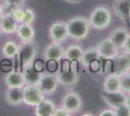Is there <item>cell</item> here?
Returning a JSON list of instances; mask_svg holds the SVG:
<instances>
[{
  "instance_id": "obj_28",
  "label": "cell",
  "mask_w": 130,
  "mask_h": 116,
  "mask_svg": "<svg viewBox=\"0 0 130 116\" xmlns=\"http://www.w3.org/2000/svg\"><path fill=\"white\" fill-rule=\"evenodd\" d=\"M22 15H23V9H22V7H17V8H15V10L12 12L11 14L12 17H14L18 22H21Z\"/></svg>"
},
{
  "instance_id": "obj_7",
  "label": "cell",
  "mask_w": 130,
  "mask_h": 116,
  "mask_svg": "<svg viewBox=\"0 0 130 116\" xmlns=\"http://www.w3.org/2000/svg\"><path fill=\"white\" fill-rule=\"evenodd\" d=\"M58 83L65 87H74L79 82V74L76 70L64 67L61 71L56 74Z\"/></svg>"
},
{
  "instance_id": "obj_34",
  "label": "cell",
  "mask_w": 130,
  "mask_h": 116,
  "mask_svg": "<svg viewBox=\"0 0 130 116\" xmlns=\"http://www.w3.org/2000/svg\"><path fill=\"white\" fill-rule=\"evenodd\" d=\"M125 104L128 105L130 107V94L128 96H126V101H125Z\"/></svg>"
},
{
  "instance_id": "obj_20",
  "label": "cell",
  "mask_w": 130,
  "mask_h": 116,
  "mask_svg": "<svg viewBox=\"0 0 130 116\" xmlns=\"http://www.w3.org/2000/svg\"><path fill=\"white\" fill-rule=\"evenodd\" d=\"M103 90L107 92L120 91V77L116 74H109L105 78Z\"/></svg>"
},
{
  "instance_id": "obj_24",
  "label": "cell",
  "mask_w": 130,
  "mask_h": 116,
  "mask_svg": "<svg viewBox=\"0 0 130 116\" xmlns=\"http://www.w3.org/2000/svg\"><path fill=\"white\" fill-rule=\"evenodd\" d=\"M18 50H19V47L17 45L16 43L13 41H8L3 45L2 53L6 58H14L18 54Z\"/></svg>"
},
{
  "instance_id": "obj_9",
  "label": "cell",
  "mask_w": 130,
  "mask_h": 116,
  "mask_svg": "<svg viewBox=\"0 0 130 116\" xmlns=\"http://www.w3.org/2000/svg\"><path fill=\"white\" fill-rule=\"evenodd\" d=\"M115 14L127 27L130 26V0H116L113 4Z\"/></svg>"
},
{
  "instance_id": "obj_15",
  "label": "cell",
  "mask_w": 130,
  "mask_h": 116,
  "mask_svg": "<svg viewBox=\"0 0 130 116\" xmlns=\"http://www.w3.org/2000/svg\"><path fill=\"white\" fill-rule=\"evenodd\" d=\"M22 76H23V79H24V84H35L38 85L39 80L42 73L40 72L39 70L36 69V67L32 64L28 65L25 68L22 69Z\"/></svg>"
},
{
  "instance_id": "obj_2",
  "label": "cell",
  "mask_w": 130,
  "mask_h": 116,
  "mask_svg": "<svg viewBox=\"0 0 130 116\" xmlns=\"http://www.w3.org/2000/svg\"><path fill=\"white\" fill-rule=\"evenodd\" d=\"M112 20V14L110 9L107 7H97L90 14L88 21L90 26L97 30H102L110 25Z\"/></svg>"
},
{
  "instance_id": "obj_29",
  "label": "cell",
  "mask_w": 130,
  "mask_h": 116,
  "mask_svg": "<svg viewBox=\"0 0 130 116\" xmlns=\"http://www.w3.org/2000/svg\"><path fill=\"white\" fill-rule=\"evenodd\" d=\"M4 4L7 5H11L14 7H22L25 4L26 0H2Z\"/></svg>"
},
{
  "instance_id": "obj_36",
  "label": "cell",
  "mask_w": 130,
  "mask_h": 116,
  "mask_svg": "<svg viewBox=\"0 0 130 116\" xmlns=\"http://www.w3.org/2000/svg\"><path fill=\"white\" fill-rule=\"evenodd\" d=\"M128 74H129V75H130V70H129V72H128Z\"/></svg>"
},
{
  "instance_id": "obj_27",
  "label": "cell",
  "mask_w": 130,
  "mask_h": 116,
  "mask_svg": "<svg viewBox=\"0 0 130 116\" xmlns=\"http://www.w3.org/2000/svg\"><path fill=\"white\" fill-rule=\"evenodd\" d=\"M114 111L115 116H130V107L125 103L114 108Z\"/></svg>"
},
{
  "instance_id": "obj_26",
  "label": "cell",
  "mask_w": 130,
  "mask_h": 116,
  "mask_svg": "<svg viewBox=\"0 0 130 116\" xmlns=\"http://www.w3.org/2000/svg\"><path fill=\"white\" fill-rule=\"evenodd\" d=\"M120 90L124 93L130 94V75L128 73L120 76Z\"/></svg>"
},
{
  "instance_id": "obj_11",
  "label": "cell",
  "mask_w": 130,
  "mask_h": 116,
  "mask_svg": "<svg viewBox=\"0 0 130 116\" xmlns=\"http://www.w3.org/2000/svg\"><path fill=\"white\" fill-rule=\"evenodd\" d=\"M97 50L99 52L100 58L110 59L112 60L115 56L119 53V48L113 43L110 38L102 40L97 45Z\"/></svg>"
},
{
  "instance_id": "obj_4",
  "label": "cell",
  "mask_w": 130,
  "mask_h": 116,
  "mask_svg": "<svg viewBox=\"0 0 130 116\" xmlns=\"http://www.w3.org/2000/svg\"><path fill=\"white\" fill-rule=\"evenodd\" d=\"M17 55L19 56V60L22 69L32 64L37 55V47L35 43L33 41L22 42V44L19 47Z\"/></svg>"
},
{
  "instance_id": "obj_1",
  "label": "cell",
  "mask_w": 130,
  "mask_h": 116,
  "mask_svg": "<svg viewBox=\"0 0 130 116\" xmlns=\"http://www.w3.org/2000/svg\"><path fill=\"white\" fill-rule=\"evenodd\" d=\"M68 36L74 40H84L88 36L90 24L88 19L85 17H73L66 22Z\"/></svg>"
},
{
  "instance_id": "obj_5",
  "label": "cell",
  "mask_w": 130,
  "mask_h": 116,
  "mask_svg": "<svg viewBox=\"0 0 130 116\" xmlns=\"http://www.w3.org/2000/svg\"><path fill=\"white\" fill-rule=\"evenodd\" d=\"M114 73L118 76H123L130 70V53L127 51L119 52L112 59Z\"/></svg>"
},
{
  "instance_id": "obj_21",
  "label": "cell",
  "mask_w": 130,
  "mask_h": 116,
  "mask_svg": "<svg viewBox=\"0 0 130 116\" xmlns=\"http://www.w3.org/2000/svg\"><path fill=\"white\" fill-rule=\"evenodd\" d=\"M56 107L54 102L50 100H44L38 105H36L35 115L36 116H53Z\"/></svg>"
},
{
  "instance_id": "obj_31",
  "label": "cell",
  "mask_w": 130,
  "mask_h": 116,
  "mask_svg": "<svg viewBox=\"0 0 130 116\" xmlns=\"http://www.w3.org/2000/svg\"><path fill=\"white\" fill-rule=\"evenodd\" d=\"M99 116H115V111L113 108H107L100 111Z\"/></svg>"
},
{
  "instance_id": "obj_14",
  "label": "cell",
  "mask_w": 130,
  "mask_h": 116,
  "mask_svg": "<svg viewBox=\"0 0 130 116\" xmlns=\"http://www.w3.org/2000/svg\"><path fill=\"white\" fill-rule=\"evenodd\" d=\"M22 88L23 87H8L5 92V100L8 105L18 106L22 104Z\"/></svg>"
},
{
  "instance_id": "obj_13",
  "label": "cell",
  "mask_w": 130,
  "mask_h": 116,
  "mask_svg": "<svg viewBox=\"0 0 130 116\" xmlns=\"http://www.w3.org/2000/svg\"><path fill=\"white\" fill-rule=\"evenodd\" d=\"M65 49L60 43L53 42L52 44H48L44 50L43 56L47 61L54 60L59 61L61 58L64 57Z\"/></svg>"
},
{
  "instance_id": "obj_6",
  "label": "cell",
  "mask_w": 130,
  "mask_h": 116,
  "mask_svg": "<svg viewBox=\"0 0 130 116\" xmlns=\"http://www.w3.org/2000/svg\"><path fill=\"white\" fill-rule=\"evenodd\" d=\"M62 106L70 113L80 112L83 108V100L76 92H69L62 98Z\"/></svg>"
},
{
  "instance_id": "obj_35",
  "label": "cell",
  "mask_w": 130,
  "mask_h": 116,
  "mask_svg": "<svg viewBox=\"0 0 130 116\" xmlns=\"http://www.w3.org/2000/svg\"><path fill=\"white\" fill-rule=\"evenodd\" d=\"M2 17V4H0V17Z\"/></svg>"
},
{
  "instance_id": "obj_3",
  "label": "cell",
  "mask_w": 130,
  "mask_h": 116,
  "mask_svg": "<svg viewBox=\"0 0 130 116\" xmlns=\"http://www.w3.org/2000/svg\"><path fill=\"white\" fill-rule=\"evenodd\" d=\"M45 100V94L35 84H26L22 88V103L28 106H36Z\"/></svg>"
},
{
  "instance_id": "obj_33",
  "label": "cell",
  "mask_w": 130,
  "mask_h": 116,
  "mask_svg": "<svg viewBox=\"0 0 130 116\" xmlns=\"http://www.w3.org/2000/svg\"><path fill=\"white\" fill-rule=\"evenodd\" d=\"M68 3H71V4H78V3H81L84 0H64Z\"/></svg>"
},
{
  "instance_id": "obj_17",
  "label": "cell",
  "mask_w": 130,
  "mask_h": 116,
  "mask_svg": "<svg viewBox=\"0 0 130 116\" xmlns=\"http://www.w3.org/2000/svg\"><path fill=\"white\" fill-rule=\"evenodd\" d=\"M18 21L11 15H3L0 17V30L5 34L16 33L18 29Z\"/></svg>"
},
{
  "instance_id": "obj_8",
  "label": "cell",
  "mask_w": 130,
  "mask_h": 116,
  "mask_svg": "<svg viewBox=\"0 0 130 116\" xmlns=\"http://www.w3.org/2000/svg\"><path fill=\"white\" fill-rule=\"evenodd\" d=\"M49 37L52 42L62 43L68 38V31L66 22L62 20L54 22L49 29Z\"/></svg>"
},
{
  "instance_id": "obj_12",
  "label": "cell",
  "mask_w": 130,
  "mask_h": 116,
  "mask_svg": "<svg viewBox=\"0 0 130 116\" xmlns=\"http://www.w3.org/2000/svg\"><path fill=\"white\" fill-rule=\"evenodd\" d=\"M101 98L108 105V106L114 109L117 106L124 104L126 101V95L121 90L117 92H107L103 90L101 92Z\"/></svg>"
},
{
  "instance_id": "obj_16",
  "label": "cell",
  "mask_w": 130,
  "mask_h": 116,
  "mask_svg": "<svg viewBox=\"0 0 130 116\" xmlns=\"http://www.w3.org/2000/svg\"><path fill=\"white\" fill-rule=\"evenodd\" d=\"M128 35H129V32H128L127 28L123 27V26H120V27H118V28H116V29H114V30L111 32L109 38L113 41V43H114L119 49H122L125 41H126V39L128 37Z\"/></svg>"
},
{
  "instance_id": "obj_10",
  "label": "cell",
  "mask_w": 130,
  "mask_h": 116,
  "mask_svg": "<svg viewBox=\"0 0 130 116\" xmlns=\"http://www.w3.org/2000/svg\"><path fill=\"white\" fill-rule=\"evenodd\" d=\"M57 84H58V80H57L56 75H54L52 73H46L41 75L38 86L44 94L50 95L53 94L56 90Z\"/></svg>"
},
{
  "instance_id": "obj_23",
  "label": "cell",
  "mask_w": 130,
  "mask_h": 116,
  "mask_svg": "<svg viewBox=\"0 0 130 116\" xmlns=\"http://www.w3.org/2000/svg\"><path fill=\"white\" fill-rule=\"evenodd\" d=\"M84 50L80 45H70L68 47L64 52V58L68 61H79L81 59Z\"/></svg>"
},
{
  "instance_id": "obj_25",
  "label": "cell",
  "mask_w": 130,
  "mask_h": 116,
  "mask_svg": "<svg viewBox=\"0 0 130 116\" xmlns=\"http://www.w3.org/2000/svg\"><path fill=\"white\" fill-rule=\"evenodd\" d=\"M34 21H35V14H34L33 10H31V9H24L21 23L32 25V23Z\"/></svg>"
},
{
  "instance_id": "obj_32",
  "label": "cell",
  "mask_w": 130,
  "mask_h": 116,
  "mask_svg": "<svg viewBox=\"0 0 130 116\" xmlns=\"http://www.w3.org/2000/svg\"><path fill=\"white\" fill-rule=\"evenodd\" d=\"M122 49H124L125 51H127V52H129L130 53V34L128 35V37L126 39V41H125L124 44H123V48Z\"/></svg>"
},
{
  "instance_id": "obj_19",
  "label": "cell",
  "mask_w": 130,
  "mask_h": 116,
  "mask_svg": "<svg viewBox=\"0 0 130 116\" xmlns=\"http://www.w3.org/2000/svg\"><path fill=\"white\" fill-rule=\"evenodd\" d=\"M98 59H100V55L98 52L97 47H90V48H88L83 51L80 61H81L83 66L88 68L93 61L98 60Z\"/></svg>"
},
{
  "instance_id": "obj_30",
  "label": "cell",
  "mask_w": 130,
  "mask_h": 116,
  "mask_svg": "<svg viewBox=\"0 0 130 116\" xmlns=\"http://www.w3.org/2000/svg\"><path fill=\"white\" fill-rule=\"evenodd\" d=\"M71 113L67 109H65L64 107H58V108H55L54 111V114L53 116H69Z\"/></svg>"
},
{
  "instance_id": "obj_22",
  "label": "cell",
  "mask_w": 130,
  "mask_h": 116,
  "mask_svg": "<svg viewBox=\"0 0 130 116\" xmlns=\"http://www.w3.org/2000/svg\"><path fill=\"white\" fill-rule=\"evenodd\" d=\"M17 34L22 42H29V41H33V39L35 37V30L33 29L31 25L21 23V25L18 26Z\"/></svg>"
},
{
  "instance_id": "obj_18",
  "label": "cell",
  "mask_w": 130,
  "mask_h": 116,
  "mask_svg": "<svg viewBox=\"0 0 130 116\" xmlns=\"http://www.w3.org/2000/svg\"><path fill=\"white\" fill-rule=\"evenodd\" d=\"M4 81L7 87H23L25 85L22 73L16 71H11L8 73L4 77Z\"/></svg>"
}]
</instances>
